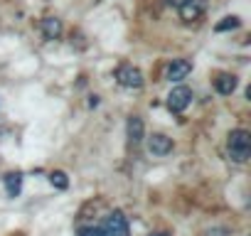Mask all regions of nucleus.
Masks as SVG:
<instances>
[{
    "instance_id": "f257e3e1",
    "label": "nucleus",
    "mask_w": 251,
    "mask_h": 236,
    "mask_svg": "<svg viewBox=\"0 0 251 236\" xmlns=\"http://www.w3.org/2000/svg\"><path fill=\"white\" fill-rule=\"evenodd\" d=\"M251 155V133L244 128H236L229 133V158L234 163H246Z\"/></svg>"
},
{
    "instance_id": "f03ea898",
    "label": "nucleus",
    "mask_w": 251,
    "mask_h": 236,
    "mask_svg": "<svg viewBox=\"0 0 251 236\" xmlns=\"http://www.w3.org/2000/svg\"><path fill=\"white\" fill-rule=\"evenodd\" d=\"M103 231V236H131V229H128V219L123 216V212H111L106 216V221L99 226Z\"/></svg>"
},
{
    "instance_id": "7ed1b4c3",
    "label": "nucleus",
    "mask_w": 251,
    "mask_h": 236,
    "mask_svg": "<svg viewBox=\"0 0 251 236\" xmlns=\"http://www.w3.org/2000/svg\"><path fill=\"white\" fill-rule=\"evenodd\" d=\"M116 81L126 89H141L143 86V71L133 64H121L116 69Z\"/></svg>"
},
{
    "instance_id": "20e7f679",
    "label": "nucleus",
    "mask_w": 251,
    "mask_h": 236,
    "mask_svg": "<svg viewBox=\"0 0 251 236\" xmlns=\"http://www.w3.org/2000/svg\"><path fill=\"white\" fill-rule=\"evenodd\" d=\"M190 101H192V89H187V86H175V89L170 91V96H168V108L175 111V113H182V111L190 106Z\"/></svg>"
},
{
    "instance_id": "39448f33",
    "label": "nucleus",
    "mask_w": 251,
    "mask_h": 236,
    "mask_svg": "<svg viewBox=\"0 0 251 236\" xmlns=\"http://www.w3.org/2000/svg\"><path fill=\"white\" fill-rule=\"evenodd\" d=\"M148 150H151V155L163 158V155L173 153V138H168V136H163V133H153V136L148 138Z\"/></svg>"
},
{
    "instance_id": "423d86ee",
    "label": "nucleus",
    "mask_w": 251,
    "mask_h": 236,
    "mask_svg": "<svg viewBox=\"0 0 251 236\" xmlns=\"http://www.w3.org/2000/svg\"><path fill=\"white\" fill-rule=\"evenodd\" d=\"M190 71H192V62H187V59H173L170 67H168V79L170 81H182V79L190 76Z\"/></svg>"
},
{
    "instance_id": "0eeeda50",
    "label": "nucleus",
    "mask_w": 251,
    "mask_h": 236,
    "mask_svg": "<svg viewBox=\"0 0 251 236\" xmlns=\"http://www.w3.org/2000/svg\"><path fill=\"white\" fill-rule=\"evenodd\" d=\"M126 131H128V141L131 145H138L146 138V126H143V118L141 116H131L128 123H126Z\"/></svg>"
},
{
    "instance_id": "6e6552de",
    "label": "nucleus",
    "mask_w": 251,
    "mask_h": 236,
    "mask_svg": "<svg viewBox=\"0 0 251 236\" xmlns=\"http://www.w3.org/2000/svg\"><path fill=\"white\" fill-rule=\"evenodd\" d=\"M177 10H180V18H182L185 23H192V20H200V18H202L204 5H202V0H187V3H185L182 8H177Z\"/></svg>"
},
{
    "instance_id": "1a4fd4ad",
    "label": "nucleus",
    "mask_w": 251,
    "mask_h": 236,
    "mask_svg": "<svg viewBox=\"0 0 251 236\" xmlns=\"http://www.w3.org/2000/svg\"><path fill=\"white\" fill-rule=\"evenodd\" d=\"M236 76L234 74H219L217 79H214V89H217V94H222V96H231L234 91H236Z\"/></svg>"
},
{
    "instance_id": "9d476101",
    "label": "nucleus",
    "mask_w": 251,
    "mask_h": 236,
    "mask_svg": "<svg viewBox=\"0 0 251 236\" xmlns=\"http://www.w3.org/2000/svg\"><path fill=\"white\" fill-rule=\"evenodd\" d=\"M62 20L59 18H45L42 20V35L45 40H59L62 37Z\"/></svg>"
},
{
    "instance_id": "9b49d317",
    "label": "nucleus",
    "mask_w": 251,
    "mask_h": 236,
    "mask_svg": "<svg viewBox=\"0 0 251 236\" xmlns=\"http://www.w3.org/2000/svg\"><path fill=\"white\" fill-rule=\"evenodd\" d=\"M23 189V175L20 172H8L5 175V192L8 197H18Z\"/></svg>"
},
{
    "instance_id": "f8f14e48",
    "label": "nucleus",
    "mask_w": 251,
    "mask_h": 236,
    "mask_svg": "<svg viewBox=\"0 0 251 236\" xmlns=\"http://www.w3.org/2000/svg\"><path fill=\"white\" fill-rule=\"evenodd\" d=\"M50 182H52L57 189H67V187H69V180H67V175H64L62 170H54V172H50Z\"/></svg>"
},
{
    "instance_id": "ddd939ff",
    "label": "nucleus",
    "mask_w": 251,
    "mask_h": 236,
    "mask_svg": "<svg viewBox=\"0 0 251 236\" xmlns=\"http://www.w3.org/2000/svg\"><path fill=\"white\" fill-rule=\"evenodd\" d=\"M239 25H241V23H239V18H234V15H231V18H224V20H222V23L217 25V32H226V30H236Z\"/></svg>"
},
{
    "instance_id": "4468645a",
    "label": "nucleus",
    "mask_w": 251,
    "mask_h": 236,
    "mask_svg": "<svg viewBox=\"0 0 251 236\" xmlns=\"http://www.w3.org/2000/svg\"><path fill=\"white\" fill-rule=\"evenodd\" d=\"M79 236H103V231L99 226H84L79 229Z\"/></svg>"
},
{
    "instance_id": "2eb2a0df",
    "label": "nucleus",
    "mask_w": 251,
    "mask_h": 236,
    "mask_svg": "<svg viewBox=\"0 0 251 236\" xmlns=\"http://www.w3.org/2000/svg\"><path fill=\"white\" fill-rule=\"evenodd\" d=\"M204 236H229V229H224V226H212V229L204 231Z\"/></svg>"
},
{
    "instance_id": "dca6fc26",
    "label": "nucleus",
    "mask_w": 251,
    "mask_h": 236,
    "mask_svg": "<svg viewBox=\"0 0 251 236\" xmlns=\"http://www.w3.org/2000/svg\"><path fill=\"white\" fill-rule=\"evenodd\" d=\"M187 3V0H168V5H173V8H182Z\"/></svg>"
},
{
    "instance_id": "f3484780",
    "label": "nucleus",
    "mask_w": 251,
    "mask_h": 236,
    "mask_svg": "<svg viewBox=\"0 0 251 236\" xmlns=\"http://www.w3.org/2000/svg\"><path fill=\"white\" fill-rule=\"evenodd\" d=\"M148 236H170V234H165V231H155V234H148Z\"/></svg>"
}]
</instances>
